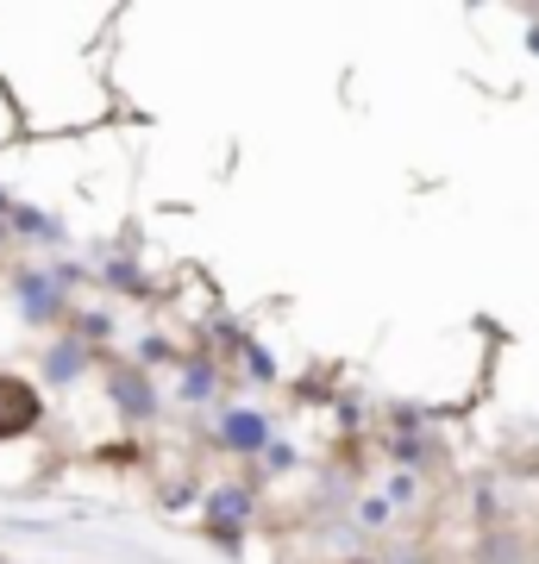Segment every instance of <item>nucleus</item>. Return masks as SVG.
Returning <instances> with one entry per match:
<instances>
[{
    "mask_svg": "<svg viewBox=\"0 0 539 564\" xmlns=\"http://www.w3.org/2000/svg\"><path fill=\"white\" fill-rule=\"evenodd\" d=\"M39 421V389L20 383V377H0V440H13Z\"/></svg>",
    "mask_w": 539,
    "mask_h": 564,
    "instance_id": "nucleus-1",
    "label": "nucleus"
},
{
    "mask_svg": "<svg viewBox=\"0 0 539 564\" xmlns=\"http://www.w3.org/2000/svg\"><path fill=\"white\" fill-rule=\"evenodd\" d=\"M57 307H63V295H57V276H44V270H25L20 276V314L25 321H57Z\"/></svg>",
    "mask_w": 539,
    "mask_h": 564,
    "instance_id": "nucleus-2",
    "label": "nucleus"
},
{
    "mask_svg": "<svg viewBox=\"0 0 539 564\" xmlns=\"http://www.w3.org/2000/svg\"><path fill=\"white\" fill-rule=\"evenodd\" d=\"M220 440L233 445V452H270V426H263V414H251V408H233V414H220Z\"/></svg>",
    "mask_w": 539,
    "mask_h": 564,
    "instance_id": "nucleus-3",
    "label": "nucleus"
},
{
    "mask_svg": "<svg viewBox=\"0 0 539 564\" xmlns=\"http://www.w3.org/2000/svg\"><path fill=\"white\" fill-rule=\"evenodd\" d=\"M245 514H251V496H245V489H214V496H207V521H214L220 540H239Z\"/></svg>",
    "mask_w": 539,
    "mask_h": 564,
    "instance_id": "nucleus-4",
    "label": "nucleus"
},
{
    "mask_svg": "<svg viewBox=\"0 0 539 564\" xmlns=\"http://www.w3.org/2000/svg\"><path fill=\"white\" fill-rule=\"evenodd\" d=\"M114 402H120L132 421H151V414H158V395H151V383H144L139 370H114Z\"/></svg>",
    "mask_w": 539,
    "mask_h": 564,
    "instance_id": "nucleus-5",
    "label": "nucleus"
},
{
    "mask_svg": "<svg viewBox=\"0 0 539 564\" xmlns=\"http://www.w3.org/2000/svg\"><path fill=\"white\" fill-rule=\"evenodd\" d=\"M82 370H88V345H57V351H51V383H76Z\"/></svg>",
    "mask_w": 539,
    "mask_h": 564,
    "instance_id": "nucleus-6",
    "label": "nucleus"
},
{
    "mask_svg": "<svg viewBox=\"0 0 539 564\" xmlns=\"http://www.w3.org/2000/svg\"><path fill=\"white\" fill-rule=\"evenodd\" d=\"M207 389H214V370H207V364H188V377H182V395H188V402H201Z\"/></svg>",
    "mask_w": 539,
    "mask_h": 564,
    "instance_id": "nucleus-7",
    "label": "nucleus"
}]
</instances>
